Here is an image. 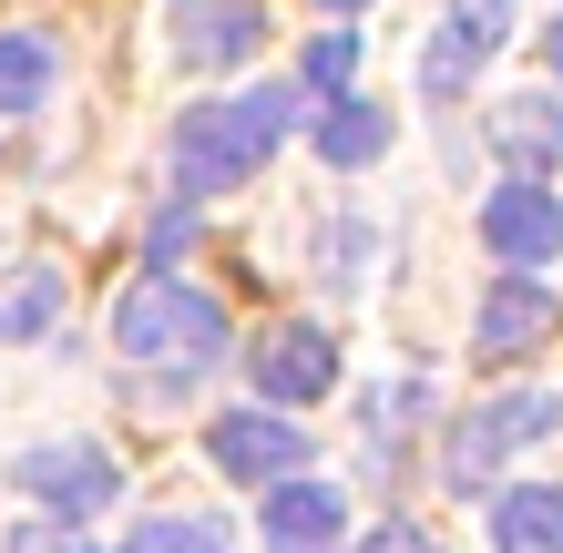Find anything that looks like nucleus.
Instances as JSON below:
<instances>
[{
    "mask_svg": "<svg viewBox=\"0 0 563 553\" xmlns=\"http://www.w3.org/2000/svg\"><path fill=\"white\" fill-rule=\"evenodd\" d=\"M11 472H21V493H31V502H52V512H62V523H92V512H113V493H123V472H113L92 441H31Z\"/></svg>",
    "mask_w": 563,
    "mask_h": 553,
    "instance_id": "obj_4",
    "label": "nucleus"
},
{
    "mask_svg": "<svg viewBox=\"0 0 563 553\" xmlns=\"http://www.w3.org/2000/svg\"><path fill=\"white\" fill-rule=\"evenodd\" d=\"M52 308H62V277H52V267H21L11 287H0V339H31Z\"/></svg>",
    "mask_w": 563,
    "mask_h": 553,
    "instance_id": "obj_16",
    "label": "nucleus"
},
{
    "mask_svg": "<svg viewBox=\"0 0 563 553\" xmlns=\"http://www.w3.org/2000/svg\"><path fill=\"white\" fill-rule=\"evenodd\" d=\"M21 553H92V543H82L73 523H31V533H21Z\"/></svg>",
    "mask_w": 563,
    "mask_h": 553,
    "instance_id": "obj_19",
    "label": "nucleus"
},
{
    "mask_svg": "<svg viewBox=\"0 0 563 553\" xmlns=\"http://www.w3.org/2000/svg\"><path fill=\"white\" fill-rule=\"evenodd\" d=\"M482 246L492 256H503V267L522 277V267H553V256H563V195L553 185H503V195H492V206H482Z\"/></svg>",
    "mask_w": 563,
    "mask_h": 553,
    "instance_id": "obj_7",
    "label": "nucleus"
},
{
    "mask_svg": "<svg viewBox=\"0 0 563 553\" xmlns=\"http://www.w3.org/2000/svg\"><path fill=\"white\" fill-rule=\"evenodd\" d=\"M553 431H563V389H503V400H482V410L451 431V482L472 493V482H492L512 451H533V441H553Z\"/></svg>",
    "mask_w": 563,
    "mask_h": 553,
    "instance_id": "obj_3",
    "label": "nucleus"
},
{
    "mask_svg": "<svg viewBox=\"0 0 563 553\" xmlns=\"http://www.w3.org/2000/svg\"><path fill=\"white\" fill-rule=\"evenodd\" d=\"M492 553H563V493L553 482H512L492 502Z\"/></svg>",
    "mask_w": 563,
    "mask_h": 553,
    "instance_id": "obj_13",
    "label": "nucleus"
},
{
    "mask_svg": "<svg viewBox=\"0 0 563 553\" xmlns=\"http://www.w3.org/2000/svg\"><path fill=\"white\" fill-rule=\"evenodd\" d=\"M246 369H256V389L287 410V400H328V389H339V349H328V329L287 318V329L256 339V360H246Z\"/></svg>",
    "mask_w": 563,
    "mask_h": 553,
    "instance_id": "obj_8",
    "label": "nucleus"
},
{
    "mask_svg": "<svg viewBox=\"0 0 563 553\" xmlns=\"http://www.w3.org/2000/svg\"><path fill=\"white\" fill-rule=\"evenodd\" d=\"M287 123H297V82H256V92H236V103H195L175 123V185H185V206L246 185L287 144Z\"/></svg>",
    "mask_w": 563,
    "mask_h": 553,
    "instance_id": "obj_1",
    "label": "nucleus"
},
{
    "mask_svg": "<svg viewBox=\"0 0 563 553\" xmlns=\"http://www.w3.org/2000/svg\"><path fill=\"white\" fill-rule=\"evenodd\" d=\"M492 144L522 165V185L563 175V103H553V92H512V103L492 113Z\"/></svg>",
    "mask_w": 563,
    "mask_h": 553,
    "instance_id": "obj_12",
    "label": "nucleus"
},
{
    "mask_svg": "<svg viewBox=\"0 0 563 553\" xmlns=\"http://www.w3.org/2000/svg\"><path fill=\"white\" fill-rule=\"evenodd\" d=\"M339 523H349V502L328 482H277L267 512H256V543L267 553H339Z\"/></svg>",
    "mask_w": 563,
    "mask_h": 553,
    "instance_id": "obj_11",
    "label": "nucleus"
},
{
    "mask_svg": "<svg viewBox=\"0 0 563 553\" xmlns=\"http://www.w3.org/2000/svg\"><path fill=\"white\" fill-rule=\"evenodd\" d=\"M52 92V31H0V113H42Z\"/></svg>",
    "mask_w": 563,
    "mask_h": 553,
    "instance_id": "obj_15",
    "label": "nucleus"
},
{
    "mask_svg": "<svg viewBox=\"0 0 563 553\" xmlns=\"http://www.w3.org/2000/svg\"><path fill=\"white\" fill-rule=\"evenodd\" d=\"M123 553H225V533H216V523H185V512H164V523H144Z\"/></svg>",
    "mask_w": 563,
    "mask_h": 553,
    "instance_id": "obj_18",
    "label": "nucleus"
},
{
    "mask_svg": "<svg viewBox=\"0 0 563 553\" xmlns=\"http://www.w3.org/2000/svg\"><path fill=\"white\" fill-rule=\"evenodd\" d=\"M543 52H553V82H563V21H553V31H543Z\"/></svg>",
    "mask_w": 563,
    "mask_h": 553,
    "instance_id": "obj_21",
    "label": "nucleus"
},
{
    "mask_svg": "<svg viewBox=\"0 0 563 553\" xmlns=\"http://www.w3.org/2000/svg\"><path fill=\"white\" fill-rule=\"evenodd\" d=\"M563 329V298L543 277H492L482 308H472V360H522V349H553Z\"/></svg>",
    "mask_w": 563,
    "mask_h": 553,
    "instance_id": "obj_6",
    "label": "nucleus"
},
{
    "mask_svg": "<svg viewBox=\"0 0 563 553\" xmlns=\"http://www.w3.org/2000/svg\"><path fill=\"white\" fill-rule=\"evenodd\" d=\"M358 553H441V543H430V533H410V523H379Z\"/></svg>",
    "mask_w": 563,
    "mask_h": 553,
    "instance_id": "obj_20",
    "label": "nucleus"
},
{
    "mask_svg": "<svg viewBox=\"0 0 563 553\" xmlns=\"http://www.w3.org/2000/svg\"><path fill=\"white\" fill-rule=\"evenodd\" d=\"M503 31H512V0H451L441 42H430V62H420V82L430 92H461L492 52H503Z\"/></svg>",
    "mask_w": 563,
    "mask_h": 553,
    "instance_id": "obj_9",
    "label": "nucleus"
},
{
    "mask_svg": "<svg viewBox=\"0 0 563 553\" xmlns=\"http://www.w3.org/2000/svg\"><path fill=\"white\" fill-rule=\"evenodd\" d=\"M164 21H175V52L206 62V73L216 62H246L256 42H267V0H175Z\"/></svg>",
    "mask_w": 563,
    "mask_h": 553,
    "instance_id": "obj_10",
    "label": "nucleus"
},
{
    "mask_svg": "<svg viewBox=\"0 0 563 553\" xmlns=\"http://www.w3.org/2000/svg\"><path fill=\"white\" fill-rule=\"evenodd\" d=\"M206 462L225 472V482H297L308 472V431H297L287 410H225L216 431H206Z\"/></svg>",
    "mask_w": 563,
    "mask_h": 553,
    "instance_id": "obj_5",
    "label": "nucleus"
},
{
    "mask_svg": "<svg viewBox=\"0 0 563 553\" xmlns=\"http://www.w3.org/2000/svg\"><path fill=\"white\" fill-rule=\"evenodd\" d=\"M318 154H328V165H369V154H389V113L358 103V92H339V103L318 113Z\"/></svg>",
    "mask_w": 563,
    "mask_h": 553,
    "instance_id": "obj_14",
    "label": "nucleus"
},
{
    "mask_svg": "<svg viewBox=\"0 0 563 553\" xmlns=\"http://www.w3.org/2000/svg\"><path fill=\"white\" fill-rule=\"evenodd\" d=\"M318 11H358V0H318Z\"/></svg>",
    "mask_w": 563,
    "mask_h": 553,
    "instance_id": "obj_22",
    "label": "nucleus"
},
{
    "mask_svg": "<svg viewBox=\"0 0 563 553\" xmlns=\"http://www.w3.org/2000/svg\"><path fill=\"white\" fill-rule=\"evenodd\" d=\"M358 73V31H318L308 42V73H297V92H349Z\"/></svg>",
    "mask_w": 563,
    "mask_h": 553,
    "instance_id": "obj_17",
    "label": "nucleus"
},
{
    "mask_svg": "<svg viewBox=\"0 0 563 553\" xmlns=\"http://www.w3.org/2000/svg\"><path fill=\"white\" fill-rule=\"evenodd\" d=\"M113 349L154 379H195L225 360V308L206 287H175V277H134L113 298Z\"/></svg>",
    "mask_w": 563,
    "mask_h": 553,
    "instance_id": "obj_2",
    "label": "nucleus"
}]
</instances>
